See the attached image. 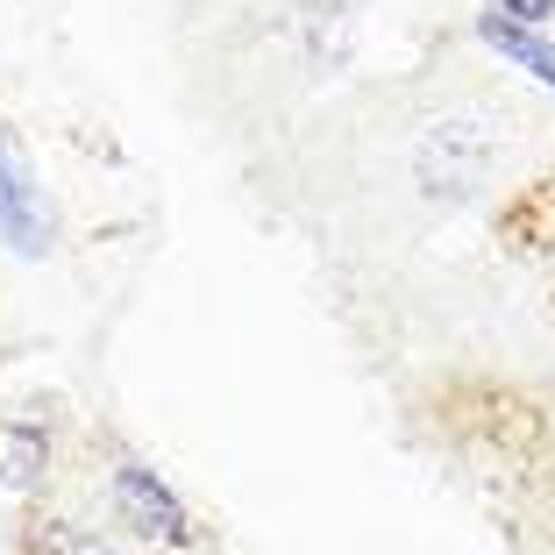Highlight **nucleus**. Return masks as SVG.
Listing matches in <instances>:
<instances>
[{
    "mask_svg": "<svg viewBox=\"0 0 555 555\" xmlns=\"http://www.w3.org/2000/svg\"><path fill=\"white\" fill-rule=\"evenodd\" d=\"M22 555H129V548H115V541L86 534L79 520H57V513H36V520L22 527Z\"/></svg>",
    "mask_w": 555,
    "mask_h": 555,
    "instance_id": "obj_6",
    "label": "nucleus"
},
{
    "mask_svg": "<svg viewBox=\"0 0 555 555\" xmlns=\"http://www.w3.org/2000/svg\"><path fill=\"white\" fill-rule=\"evenodd\" d=\"M107 513L129 541L143 548H199V520L179 491L157 477V463H143L135 449H115L107 456Z\"/></svg>",
    "mask_w": 555,
    "mask_h": 555,
    "instance_id": "obj_1",
    "label": "nucleus"
},
{
    "mask_svg": "<svg viewBox=\"0 0 555 555\" xmlns=\"http://www.w3.org/2000/svg\"><path fill=\"white\" fill-rule=\"evenodd\" d=\"M50 463H57V435H50V421L0 413V491H43Z\"/></svg>",
    "mask_w": 555,
    "mask_h": 555,
    "instance_id": "obj_4",
    "label": "nucleus"
},
{
    "mask_svg": "<svg viewBox=\"0 0 555 555\" xmlns=\"http://www.w3.org/2000/svg\"><path fill=\"white\" fill-rule=\"evenodd\" d=\"M499 15H513V22H534V29H548L555 22V0H491Z\"/></svg>",
    "mask_w": 555,
    "mask_h": 555,
    "instance_id": "obj_7",
    "label": "nucleus"
},
{
    "mask_svg": "<svg viewBox=\"0 0 555 555\" xmlns=\"http://www.w3.org/2000/svg\"><path fill=\"white\" fill-rule=\"evenodd\" d=\"M0 243L29 263H43L57 249V207H50L43 171H36L29 143L15 135L8 115H0Z\"/></svg>",
    "mask_w": 555,
    "mask_h": 555,
    "instance_id": "obj_2",
    "label": "nucleus"
},
{
    "mask_svg": "<svg viewBox=\"0 0 555 555\" xmlns=\"http://www.w3.org/2000/svg\"><path fill=\"white\" fill-rule=\"evenodd\" d=\"M413 171H421V193L463 199L491 171V129H477V115H456V121H441V129H427V143L413 150Z\"/></svg>",
    "mask_w": 555,
    "mask_h": 555,
    "instance_id": "obj_3",
    "label": "nucleus"
},
{
    "mask_svg": "<svg viewBox=\"0 0 555 555\" xmlns=\"http://www.w3.org/2000/svg\"><path fill=\"white\" fill-rule=\"evenodd\" d=\"M477 43L499 50L513 72H527V79H541L555 93V43L534 29V22H513V15H499V8H485V15H477Z\"/></svg>",
    "mask_w": 555,
    "mask_h": 555,
    "instance_id": "obj_5",
    "label": "nucleus"
}]
</instances>
